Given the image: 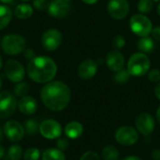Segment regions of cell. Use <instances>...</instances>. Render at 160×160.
<instances>
[{
  "label": "cell",
  "mask_w": 160,
  "mask_h": 160,
  "mask_svg": "<svg viewBox=\"0 0 160 160\" xmlns=\"http://www.w3.org/2000/svg\"><path fill=\"white\" fill-rule=\"evenodd\" d=\"M40 98L46 108L52 112L65 110L71 99V90L60 81H51L41 88Z\"/></svg>",
  "instance_id": "6da1fadb"
},
{
  "label": "cell",
  "mask_w": 160,
  "mask_h": 160,
  "mask_svg": "<svg viewBox=\"0 0 160 160\" xmlns=\"http://www.w3.org/2000/svg\"><path fill=\"white\" fill-rule=\"evenodd\" d=\"M28 77L35 82L47 83L55 77L57 66L48 56H36L29 61L26 68Z\"/></svg>",
  "instance_id": "7a4b0ae2"
},
{
  "label": "cell",
  "mask_w": 160,
  "mask_h": 160,
  "mask_svg": "<svg viewBox=\"0 0 160 160\" xmlns=\"http://www.w3.org/2000/svg\"><path fill=\"white\" fill-rule=\"evenodd\" d=\"M149 57L143 52H136L132 54L128 62V70L133 77H142L148 73L150 69Z\"/></svg>",
  "instance_id": "3957f363"
},
{
  "label": "cell",
  "mask_w": 160,
  "mask_h": 160,
  "mask_svg": "<svg viewBox=\"0 0 160 160\" xmlns=\"http://www.w3.org/2000/svg\"><path fill=\"white\" fill-rule=\"evenodd\" d=\"M26 41L24 38L17 34L6 35L1 40V48L8 55H17L24 51Z\"/></svg>",
  "instance_id": "277c9868"
},
{
  "label": "cell",
  "mask_w": 160,
  "mask_h": 160,
  "mask_svg": "<svg viewBox=\"0 0 160 160\" xmlns=\"http://www.w3.org/2000/svg\"><path fill=\"white\" fill-rule=\"evenodd\" d=\"M129 27L135 35L141 38L149 36L153 30L151 20L142 13L135 14L130 18Z\"/></svg>",
  "instance_id": "5b68a950"
},
{
  "label": "cell",
  "mask_w": 160,
  "mask_h": 160,
  "mask_svg": "<svg viewBox=\"0 0 160 160\" xmlns=\"http://www.w3.org/2000/svg\"><path fill=\"white\" fill-rule=\"evenodd\" d=\"M115 141L123 146H132L139 141V132L130 126H122L114 133Z\"/></svg>",
  "instance_id": "8992f818"
},
{
  "label": "cell",
  "mask_w": 160,
  "mask_h": 160,
  "mask_svg": "<svg viewBox=\"0 0 160 160\" xmlns=\"http://www.w3.org/2000/svg\"><path fill=\"white\" fill-rule=\"evenodd\" d=\"M18 107V101L15 96L8 91L0 92V118L6 119L11 116L16 108Z\"/></svg>",
  "instance_id": "52a82bcc"
},
{
  "label": "cell",
  "mask_w": 160,
  "mask_h": 160,
  "mask_svg": "<svg viewBox=\"0 0 160 160\" xmlns=\"http://www.w3.org/2000/svg\"><path fill=\"white\" fill-rule=\"evenodd\" d=\"M135 128L143 136H150L156 128L155 118L148 112H141L135 119Z\"/></svg>",
  "instance_id": "ba28073f"
},
{
  "label": "cell",
  "mask_w": 160,
  "mask_h": 160,
  "mask_svg": "<svg viewBox=\"0 0 160 160\" xmlns=\"http://www.w3.org/2000/svg\"><path fill=\"white\" fill-rule=\"evenodd\" d=\"M63 35L62 33L54 28L46 30L41 37V44L43 48L49 52L55 51L58 49L62 43Z\"/></svg>",
  "instance_id": "9c48e42d"
},
{
  "label": "cell",
  "mask_w": 160,
  "mask_h": 160,
  "mask_svg": "<svg viewBox=\"0 0 160 160\" xmlns=\"http://www.w3.org/2000/svg\"><path fill=\"white\" fill-rule=\"evenodd\" d=\"M5 75L11 82H20L23 80L25 75V70L23 66L13 59H9L7 61L4 67Z\"/></svg>",
  "instance_id": "30bf717a"
},
{
  "label": "cell",
  "mask_w": 160,
  "mask_h": 160,
  "mask_svg": "<svg viewBox=\"0 0 160 160\" xmlns=\"http://www.w3.org/2000/svg\"><path fill=\"white\" fill-rule=\"evenodd\" d=\"M39 133L47 140L58 139L62 134V127L53 119H46L39 124Z\"/></svg>",
  "instance_id": "8fae6325"
},
{
  "label": "cell",
  "mask_w": 160,
  "mask_h": 160,
  "mask_svg": "<svg viewBox=\"0 0 160 160\" xmlns=\"http://www.w3.org/2000/svg\"><path fill=\"white\" fill-rule=\"evenodd\" d=\"M107 11L112 18L122 20L126 18L129 12V3L128 0H109Z\"/></svg>",
  "instance_id": "7c38bea8"
},
{
  "label": "cell",
  "mask_w": 160,
  "mask_h": 160,
  "mask_svg": "<svg viewBox=\"0 0 160 160\" xmlns=\"http://www.w3.org/2000/svg\"><path fill=\"white\" fill-rule=\"evenodd\" d=\"M3 132L7 139H8L12 142H18L22 141L25 134L23 126L15 120H9L5 124L3 128Z\"/></svg>",
  "instance_id": "4fadbf2b"
},
{
  "label": "cell",
  "mask_w": 160,
  "mask_h": 160,
  "mask_svg": "<svg viewBox=\"0 0 160 160\" xmlns=\"http://www.w3.org/2000/svg\"><path fill=\"white\" fill-rule=\"evenodd\" d=\"M70 11V5L65 0H52L48 8V13L53 18H64Z\"/></svg>",
  "instance_id": "5bb4252c"
},
{
  "label": "cell",
  "mask_w": 160,
  "mask_h": 160,
  "mask_svg": "<svg viewBox=\"0 0 160 160\" xmlns=\"http://www.w3.org/2000/svg\"><path fill=\"white\" fill-rule=\"evenodd\" d=\"M98 72V64L93 59L83 60L78 68V75L82 80H90Z\"/></svg>",
  "instance_id": "9a60e30c"
},
{
  "label": "cell",
  "mask_w": 160,
  "mask_h": 160,
  "mask_svg": "<svg viewBox=\"0 0 160 160\" xmlns=\"http://www.w3.org/2000/svg\"><path fill=\"white\" fill-rule=\"evenodd\" d=\"M106 64L109 69L117 72L124 68L125 57L118 50H112L106 56Z\"/></svg>",
  "instance_id": "2e32d148"
},
{
  "label": "cell",
  "mask_w": 160,
  "mask_h": 160,
  "mask_svg": "<svg viewBox=\"0 0 160 160\" xmlns=\"http://www.w3.org/2000/svg\"><path fill=\"white\" fill-rule=\"evenodd\" d=\"M18 109L22 113L25 115H31L37 112L38 102L33 97L24 96L18 101Z\"/></svg>",
  "instance_id": "e0dca14e"
},
{
  "label": "cell",
  "mask_w": 160,
  "mask_h": 160,
  "mask_svg": "<svg viewBox=\"0 0 160 160\" xmlns=\"http://www.w3.org/2000/svg\"><path fill=\"white\" fill-rule=\"evenodd\" d=\"M64 132L68 139L76 140L82 135L83 126L78 121H71L66 125L64 128Z\"/></svg>",
  "instance_id": "ac0fdd59"
},
{
  "label": "cell",
  "mask_w": 160,
  "mask_h": 160,
  "mask_svg": "<svg viewBox=\"0 0 160 160\" xmlns=\"http://www.w3.org/2000/svg\"><path fill=\"white\" fill-rule=\"evenodd\" d=\"M137 47L138 49L143 52V53H150L154 51L155 49V41L153 38H150L149 36L147 37H142L141 38L138 42H137Z\"/></svg>",
  "instance_id": "d6986e66"
},
{
  "label": "cell",
  "mask_w": 160,
  "mask_h": 160,
  "mask_svg": "<svg viewBox=\"0 0 160 160\" xmlns=\"http://www.w3.org/2000/svg\"><path fill=\"white\" fill-rule=\"evenodd\" d=\"M33 12H34L33 8L30 5L23 3V4H20L16 7V8L14 10V15L18 19L26 20L33 15Z\"/></svg>",
  "instance_id": "ffe728a7"
},
{
  "label": "cell",
  "mask_w": 160,
  "mask_h": 160,
  "mask_svg": "<svg viewBox=\"0 0 160 160\" xmlns=\"http://www.w3.org/2000/svg\"><path fill=\"white\" fill-rule=\"evenodd\" d=\"M42 160H66L63 151L58 148H48L41 154Z\"/></svg>",
  "instance_id": "44dd1931"
},
{
  "label": "cell",
  "mask_w": 160,
  "mask_h": 160,
  "mask_svg": "<svg viewBox=\"0 0 160 160\" xmlns=\"http://www.w3.org/2000/svg\"><path fill=\"white\" fill-rule=\"evenodd\" d=\"M12 16V10L8 7L5 5H0V30L6 28L9 24Z\"/></svg>",
  "instance_id": "7402d4cb"
},
{
  "label": "cell",
  "mask_w": 160,
  "mask_h": 160,
  "mask_svg": "<svg viewBox=\"0 0 160 160\" xmlns=\"http://www.w3.org/2000/svg\"><path fill=\"white\" fill-rule=\"evenodd\" d=\"M103 160H120V153L118 149L112 144L104 146L101 152Z\"/></svg>",
  "instance_id": "603a6c76"
},
{
  "label": "cell",
  "mask_w": 160,
  "mask_h": 160,
  "mask_svg": "<svg viewBox=\"0 0 160 160\" xmlns=\"http://www.w3.org/2000/svg\"><path fill=\"white\" fill-rule=\"evenodd\" d=\"M23 128H24V132H25L26 135L33 136L39 130V124L36 119L30 118V119H27L24 122Z\"/></svg>",
  "instance_id": "cb8c5ba5"
},
{
  "label": "cell",
  "mask_w": 160,
  "mask_h": 160,
  "mask_svg": "<svg viewBox=\"0 0 160 160\" xmlns=\"http://www.w3.org/2000/svg\"><path fill=\"white\" fill-rule=\"evenodd\" d=\"M23 153H22V148L19 144H13L11 145L7 153V157L8 160H20L22 158Z\"/></svg>",
  "instance_id": "d4e9b609"
},
{
  "label": "cell",
  "mask_w": 160,
  "mask_h": 160,
  "mask_svg": "<svg viewBox=\"0 0 160 160\" xmlns=\"http://www.w3.org/2000/svg\"><path fill=\"white\" fill-rule=\"evenodd\" d=\"M29 89H30V85L27 82L22 81V82L16 83V85L13 88V93H14V96L22 98V97L26 96Z\"/></svg>",
  "instance_id": "484cf974"
},
{
  "label": "cell",
  "mask_w": 160,
  "mask_h": 160,
  "mask_svg": "<svg viewBox=\"0 0 160 160\" xmlns=\"http://www.w3.org/2000/svg\"><path fill=\"white\" fill-rule=\"evenodd\" d=\"M130 73L128 72V69H121L117 72H115L114 76H113V80L115 82L119 83V84H123V83H126L127 82H128L129 78H130Z\"/></svg>",
  "instance_id": "4316f807"
},
{
  "label": "cell",
  "mask_w": 160,
  "mask_h": 160,
  "mask_svg": "<svg viewBox=\"0 0 160 160\" xmlns=\"http://www.w3.org/2000/svg\"><path fill=\"white\" fill-rule=\"evenodd\" d=\"M154 7L153 0H140L137 4V8L142 14L149 13Z\"/></svg>",
  "instance_id": "83f0119b"
},
{
  "label": "cell",
  "mask_w": 160,
  "mask_h": 160,
  "mask_svg": "<svg viewBox=\"0 0 160 160\" xmlns=\"http://www.w3.org/2000/svg\"><path fill=\"white\" fill-rule=\"evenodd\" d=\"M40 151L38 148L30 147L25 150L23 153V159L24 160H38L40 158Z\"/></svg>",
  "instance_id": "f1b7e54d"
},
{
  "label": "cell",
  "mask_w": 160,
  "mask_h": 160,
  "mask_svg": "<svg viewBox=\"0 0 160 160\" xmlns=\"http://www.w3.org/2000/svg\"><path fill=\"white\" fill-rule=\"evenodd\" d=\"M126 45V39L123 36L121 35H117L113 38L112 39V46L115 50H121L125 47Z\"/></svg>",
  "instance_id": "f546056e"
},
{
  "label": "cell",
  "mask_w": 160,
  "mask_h": 160,
  "mask_svg": "<svg viewBox=\"0 0 160 160\" xmlns=\"http://www.w3.org/2000/svg\"><path fill=\"white\" fill-rule=\"evenodd\" d=\"M56 146L59 150L61 151H66L68 146H69V142H68V139L66 137V138H63V137H59L56 141Z\"/></svg>",
  "instance_id": "4dcf8cb0"
},
{
  "label": "cell",
  "mask_w": 160,
  "mask_h": 160,
  "mask_svg": "<svg viewBox=\"0 0 160 160\" xmlns=\"http://www.w3.org/2000/svg\"><path fill=\"white\" fill-rule=\"evenodd\" d=\"M148 79L152 82H160V70L158 68H154L148 71Z\"/></svg>",
  "instance_id": "1f68e13d"
},
{
  "label": "cell",
  "mask_w": 160,
  "mask_h": 160,
  "mask_svg": "<svg viewBox=\"0 0 160 160\" xmlns=\"http://www.w3.org/2000/svg\"><path fill=\"white\" fill-rule=\"evenodd\" d=\"M49 5H50V3L48 2V0H34L33 1V6L38 10L48 9Z\"/></svg>",
  "instance_id": "d6a6232c"
},
{
  "label": "cell",
  "mask_w": 160,
  "mask_h": 160,
  "mask_svg": "<svg viewBox=\"0 0 160 160\" xmlns=\"http://www.w3.org/2000/svg\"><path fill=\"white\" fill-rule=\"evenodd\" d=\"M80 160H100L98 154L94 151H87L82 154Z\"/></svg>",
  "instance_id": "836d02e7"
},
{
  "label": "cell",
  "mask_w": 160,
  "mask_h": 160,
  "mask_svg": "<svg viewBox=\"0 0 160 160\" xmlns=\"http://www.w3.org/2000/svg\"><path fill=\"white\" fill-rule=\"evenodd\" d=\"M151 34H152L153 39H155L157 41H160V25L156 26L155 28H153Z\"/></svg>",
  "instance_id": "e575fe53"
},
{
  "label": "cell",
  "mask_w": 160,
  "mask_h": 160,
  "mask_svg": "<svg viewBox=\"0 0 160 160\" xmlns=\"http://www.w3.org/2000/svg\"><path fill=\"white\" fill-rule=\"evenodd\" d=\"M24 57H25L26 59H28V60H32L33 58H35L36 55H35L34 50H32V49H27V50H25V51H24Z\"/></svg>",
  "instance_id": "d590c367"
},
{
  "label": "cell",
  "mask_w": 160,
  "mask_h": 160,
  "mask_svg": "<svg viewBox=\"0 0 160 160\" xmlns=\"http://www.w3.org/2000/svg\"><path fill=\"white\" fill-rule=\"evenodd\" d=\"M151 158L153 160H160V149H154L151 153Z\"/></svg>",
  "instance_id": "8d00e7d4"
},
{
  "label": "cell",
  "mask_w": 160,
  "mask_h": 160,
  "mask_svg": "<svg viewBox=\"0 0 160 160\" xmlns=\"http://www.w3.org/2000/svg\"><path fill=\"white\" fill-rule=\"evenodd\" d=\"M154 92H155V96L157 97V98H158V100H160V82L157 83Z\"/></svg>",
  "instance_id": "74e56055"
},
{
  "label": "cell",
  "mask_w": 160,
  "mask_h": 160,
  "mask_svg": "<svg viewBox=\"0 0 160 160\" xmlns=\"http://www.w3.org/2000/svg\"><path fill=\"white\" fill-rule=\"evenodd\" d=\"M122 160H142L141 158L137 157V156H128V157H126L125 158H123Z\"/></svg>",
  "instance_id": "f35d334b"
},
{
  "label": "cell",
  "mask_w": 160,
  "mask_h": 160,
  "mask_svg": "<svg viewBox=\"0 0 160 160\" xmlns=\"http://www.w3.org/2000/svg\"><path fill=\"white\" fill-rule=\"evenodd\" d=\"M82 1L85 4H88V5H93V4H96L98 2V0H82Z\"/></svg>",
  "instance_id": "ab89813d"
},
{
  "label": "cell",
  "mask_w": 160,
  "mask_h": 160,
  "mask_svg": "<svg viewBox=\"0 0 160 160\" xmlns=\"http://www.w3.org/2000/svg\"><path fill=\"white\" fill-rule=\"evenodd\" d=\"M156 116H157V120L158 122L160 124V105L158 106V110H157V112H156Z\"/></svg>",
  "instance_id": "60d3db41"
},
{
  "label": "cell",
  "mask_w": 160,
  "mask_h": 160,
  "mask_svg": "<svg viewBox=\"0 0 160 160\" xmlns=\"http://www.w3.org/2000/svg\"><path fill=\"white\" fill-rule=\"evenodd\" d=\"M5 156V148L0 144V159Z\"/></svg>",
  "instance_id": "b9f144b4"
},
{
  "label": "cell",
  "mask_w": 160,
  "mask_h": 160,
  "mask_svg": "<svg viewBox=\"0 0 160 160\" xmlns=\"http://www.w3.org/2000/svg\"><path fill=\"white\" fill-rule=\"evenodd\" d=\"M3 136H4L3 128H2V127L0 126V142H2V140H3Z\"/></svg>",
  "instance_id": "7bdbcfd3"
},
{
  "label": "cell",
  "mask_w": 160,
  "mask_h": 160,
  "mask_svg": "<svg viewBox=\"0 0 160 160\" xmlns=\"http://www.w3.org/2000/svg\"><path fill=\"white\" fill-rule=\"evenodd\" d=\"M13 0H0V2H2L3 4H8V3H11Z\"/></svg>",
  "instance_id": "ee69618b"
},
{
  "label": "cell",
  "mask_w": 160,
  "mask_h": 160,
  "mask_svg": "<svg viewBox=\"0 0 160 160\" xmlns=\"http://www.w3.org/2000/svg\"><path fill=\"white\" fill-rule=\"evenodd\" d=\"M2 66H3V60H2V56L0 55V69L2 68Z\"/></svg>",
  "instance_id": "f6af8a7d"
},
{
  "label": "cell",
  "mask_w": 160,
  "mask_h": 160,
  "mask_svg": "<svg viewBox=\"0 0 160 160\" xmlns=\"http://www.w3.org/2000/svg\"><path fill=\"white\" fill-rule=\"evenodd\" d=\"M157 11H158V14L160 16V3L158 4V8H157Z\"/></svg>",
  "instance_id": "bcb514c9"
},
{
  "label": "cell",
  "mask_w": 160,
  "mask_h": 160,
  "mask_svg": "<svg viewBox=\"0 0 160 160\" xmlns=\"http://www.w3.org/2000/svg\"><path fill=\"white\" fill-rule=\"evenodd\" d=\"M1 88H2V79L0 78V90H1Z\"/></svg>",
  "instance_id": "7dc6e473"
},
{
  "label": "cell",
  "mask_w": 160,
  "mask_h": 160,
  "mask_svg": "<svg viewBox=\"0 0 160 160\" xmlns=\"http://www.w3.org/2000/svg\"><path fill=\"white\" fill-rule=\"evenodd\" d=\"M154 2H160V0H153Z\"/></svg>",
  "instance_id": "c3c4849f"
},
{
  "label": "cell",
  "mask_w": 160,
  "mask_h": 160,
  "mask_svg": "<svg viewBox=\"0 0 160 160\" xmlns=\"http://www.w3.org/2000/svg\"><path fill=\"white\" fill-rule=\"evenodd\" d=\"M21 1H23V2H27V1H29V0H21Z\"/></svg>",
  "instance_id": "681fc988"
},
{
  "label": "cell",
  "mask_w": 160,
  "mask_h": 160,
  "mask_svg": "<svg viewBox=\"0 0 160 160\" xmlns=\"http://www.w3.org/2000/svg\"><path fill=\"white\" fill-rule=\"evenodd\" d=\"M65 1H68V2H69V1H71V0H65Z\"/></svg>",
  "instance_id": "f907efd6"
}]
</instances>
